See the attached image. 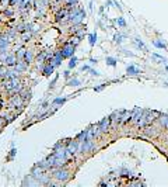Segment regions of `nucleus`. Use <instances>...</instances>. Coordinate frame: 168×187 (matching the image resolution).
<instances>
[{
	"mask_svg": "<svg viewBox=\"0 0 168 187\" xmlns=\"http://www.w3.org/2000/svg\"><path fill=\"white\" fill-rule=\"evenodd\" d=\"M115 40L118 41V42H121V35H116V37H115Z\"/></svg>",
	"mask_w": 168,
	"mask_h": 187,
	"instance_id": "16",
	"label": "nucleus"
},
{
	"mask_svg": "<svg viewBox=\"0 0 168 187\" xmlns=\"http://www.w3.org/2000/svg\"><path fill=\"white\" fill-rule=\"evenodd\" d=\"M108 62H109V65H115V59H112V58H108Z\"/></svg>",
	"mask_w": 168,
	"mask_h": 187,
	"instance_id": "14",
	"label": "nucleus"
},
{
	"mask_svg": "<svg viewBox=\"0 0 168 187\" xmlns=\"http://www.w3.org/2000/svg\"><path fill=\"white\" fill-rule=\"evenodd\" d=\"M142 116H143V111L140 110V108H136L134 113H133V116H132V122H133V124H139Z\"/></svg>",
	"mask_w": 168,
	"mask_h": 187,
	"instance_id": "1",
	"label": "nucleus"
},
{
	"mask_svg": "<svg viewBox=\"0 0 168 187\" xmlns=\"http://www.w3.org/2000/svg\"><path fill=\"white\" fill-rule=\"evenodd\" d=\"M109 122H111V118H105V120H102V122L100 124V131H101V132H107L108 127H109Z\"/></svg>",
	"mask_w": 168,
	"mask_h": 187,
	"instance_id": "4",
	"label": "nucleus"
},
{
	"mask_svg": "<svg viewBox=\"0 0 168 187\" xmlns=\"http://www.w3.org/2000/svg\"><path fill=\"white\" fill-rule=\"evenodd\" d=\"M14 62H16V59H14V56H7V58H6V63H7V65H14Z\"/></svg>",
	"mask_w": 168,
	"mask_h": 187,
	"instance_id": "9",
	"label": "nucleus"
},
{
	"mask_svg": "<svg viewBox=\"0 0 168 187\" xmlns=\"http://www.w3.org/2000/svg\"><path fill=\"white\" fill-rule=\"evenodd\" d=\"M160 124L163 127H165V128H168V116H167V114L160 116Z\"/></svg>",
	"mask_w": 168,
	"mask_h": 187,
	"instance_id": "5",
	"label": "nucleus"
},
{
	"mask_svg": "<svg viewBox=\"0 0 168 187\" xmlns=\"http://www.w3.org/2000/svg\"><path fill=\"white\" fill-rule=\"evenodd\" d=\"M31 59H32V55L28 52V54H27V55H25V61H27V62H29V61H31Z\"/></svg>",
	"mask_w": 168,
	"mask_h": 187,
	"instance_id": "13",
	"label": "nucleus"
},
{
	"mask_svg": "<svg viewBox=\"0 0 168 187\" xmlns=\"http://www.w3.org/2000/svg\"><path fill=\"white\" fill-rule=\"evenodd\" d=\"M76 146H77V144L76 142H73V144H70V146H69V153H74L76 152Z\"/></svg>",
	"mask_w": 168,
	"mask_h": 187,
	"instance_id": "10",
	"label": "nucleus"
},
{
	"mask_svg": "<svg viewBox=\"0 0 168 187\" xmlns=\"http://www.w3.org/2000/svg\"><path fill=\"white\" fill-rule=\"evenodd\" d=\"M154 45H155V47H158V48H163V49H165V45H164L163 42H160V41H154Z\"/></svg>",
	"mask_w": 168,
	"mask_h": 187,
	"instance_id": "12",
	"label": "nucleus"
},
{
	"mask_svg": "<svg viewBox=\"0 0 168 187\" xmlns=\"http://www.w3.org/2000/svg\"><path fill=\"white\" fill-rule=\"evenodd\" d=\"M118 24H119V26H122V27H123V26H125V21L122 20V19H119V20H118Z\"/></svg>",
	"mask_w": 168,
	"mask_h": 187,
	"instance_id": "15",
	"label": "nucleus"
},
{
	"mask_svg": "<svg viewBox=\"0 0 168 187\" xmlns=\"http://www.w3.org/2000/svg\"><path fill=\"white\" fill-rule=\"evenodd\" d=\"M167 129H168V128H167Z\"/></svg>",
	"mask_w": 168,
	"mask_h": 187,
	"instance_id": "19",
	"label": "nucleus"
},
{
	"mask_svg": "<svg viewBox=\"0 0 168 187\" xmlns=\"http://www.w3.org/2000/svg\"><path fill=\"white\" fill-rule=\"evenodd\" d=\"M74 62H76V59H71V62H70V66H74V65H76V63H74Z\"/></svg>",
	"mask_w": 168,
	"mask_h": 187,
	"instance_id": "17",
	"label": "nucleus"
},
{
	"mask_svg": "<svg viewBox=\"0 0 168 187\" xmlns=\"http://www.w3.org/2000/svg\"><path fill=\"white\" fill-rule=\"evenodd\" d=\"M132 118V114L130 113H128V111H126V113H123V117H122V120H121V122L122 124H125V122H128L129 120Z\"/></svg>",
	"mask_w": 168,
	"mask_h": 187,
	"instance_id": "7",
	"label": "nucleus"
},
{
	"mask_svg": "<svg viewBox=\"0 0 168 187\" xmlns=\"http://www.w3.org/2000/svg\"><path fill=\"white\" fill-rule=\"evenodd\" d=\"M92 148H94V142H92L91 139H87L86 141V144L81 146V152L84 153V152H88V150H91Z\"/></svg>",
	"mask_w": 168,
	"mask_h": 187,
	"instance_id": "2",
	"label": "nucleus"
},
{
	"mask_svg": "<svg viewBox=\"0 0 168 187\" xmlns=\"http://www.w3.org/2000/svg\"><path fill=\"white\" fill-rule=\"evenodd\" d=\"M67 172L66 170H58V172H55V177L56 179H59V180H66L67 179Z\"/></svg>",
	"mask_w": 168,
	"mask_h": 187,
	"instance_id": "3",
	"label": "nucleus"
},
{
	"mask_svg": "<svg viewBox=\"0 0 168 187\" xmlns=\"http://www.w3.org/2000/svg\"><path fill=\"white\" fill-rule=\"evenodd\" d=\"M167 71H168V68H167Z\"/></svg>",
	"mask_w": 168,
	"mask_h": 187,
	"instance_id": "18",
	"label": "nucleus"
},
{
	"mask_svg": "<svg viewBox=\"0 0 168 187\" xmlns=\"http://www.w3.org/2000/svg\"><path fill=\"white\" fill-rule=\"evenodd\" d=\"M11 104H13L14 107H20V105H21V100H20V97H14L13 100H11Z\"/></svg>",
	"mask_w": 168,
	"mask_h": 187,
	"instance_id": "8",
	"label": "nucleus"
},
{
	"mask_svg": "<svg viewBox=\"0 0 168 187\" xmlns=\"http://www.w3.org/2000/svg\"><path fill=\"white\" fill-rule=\"evenodd\" d=\"M128 72H129V73H134V75L139 73V71H137L136 68H133V66H129V68H128Z\"/></svg>",
	"mask_w": 168,
	"mask_h": 187,
	"instance_id": "11",
	"label": "nucleus"
},
{
	"mask_svg": "<svg viewBox=\"0 0 168 187\" xmlns=\"http://www.w3.org/2000/svg\"><path fill=\"white\" fill-rule=\"evenodd\" d=\"M71 52H73V47H66L65 49H63V56H70L71 55Z\"/></svg>",
	"mask_w": 168,
	"mask_h": 187,
	"instance_id": "6",
	"label": "nucleus"
}]
</instances>
